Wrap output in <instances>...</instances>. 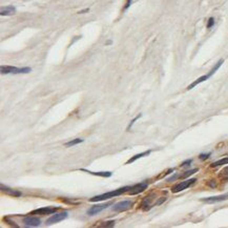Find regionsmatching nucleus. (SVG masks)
Masks as SVG:
<instances>
[{"instance_id": "nucleus-1", "label": "nucleus", "mask_w": 228, "mask_h": 228, "mask_svg": "<svg viewBox=\"0 0 228 228\" xmlns=\"http://www.w3.org/2000/svg\"><path fill=\"white\" fill-rule=\"evenodd\" d=\"M129 189H130V186H125V187H121V188L115 189L113 191L105 192V193H102V195H96L94 198H91V199H89V202H100V201L111 199V198L118 197V195H123L124 192L128 191Z\"/></svg>"}, {"instance_id": "nucleus-2", "label": "nucleus", "mask_w": 228, "mask_h": 228, "mask_svg": "<svg viewBox=\"0 0 228 228\" xmlns=\"http://www.w3.org/2000/svg\"><path fill=\"white\" fill-rule=\"evenodd\" d=\"M223 63H224V59H220V60H219V61L217 62V64H215V66H213V67H212V69H210V72H209L208 74H207V75L201 76L200 78H198L197 80H195V81L192 82L191 84L187 86V89H188V91H189V89H192V88L195 87V86H197L198 84H200V83H202V82L206 81L207 79H209L212 75H213V74H215V72H217V71H218L219 69H220V66H221V65L223 64Z\"/></svg>"}, {"instance_id": "nucleus-3", "label": "nucleus", "mask_w": 228, "mask_h": 228, "mask_svg": "<svg viewBox=\"0 0 228 228\" xmlns=\"http://www.w3.org/2000/svg\"><path fill=\"white\" fill-rule=\"evenodd\" d=\"M31 67H16V66H10V65H2L0 67L1 74H29L31 73Z\"/></svg>"}, {"instance_id": "nucleus-4", "label": "nucleus", "mask_w": 228, "mask_h": 228, "mask_svg": "<svg viewBox=\"0 0 228 228\" xmlns=\"http://www.w3.org/2000/svg\"><path fill=\"white\" fill-rule=\"evenodd\" d=\"M195 182H197V179H188V180H186V181H183V182L177 184L176 186H173V189H171V191H173V193L183 191L184 189H187L188 187H190L191 185H193Z\"/></svg>"}, {"instance_id": "nucleus-5", "label": "nucleus", "mask_w": 228, "mask_h": 228, "mask_svg": "<svg viewBox=\"0 0 228 228\" xmlns=\"http://www.w3.org/2000/svg\"><path fill=\"white\" fill-rule=\"evenodd\" d=\"M67 217H69L67 211L53 213L52 217L46 220V225H52V224H55V223H58V222H61V221H63V220H65V219H67Z\"/></svg>"}, {"instance_id": "nucleus-6", "label": "nucleus", "mask_w": 228, "mask_h": 228, "mask_svg": "<svg viewBox=\"0 0 228 228\" xmlns=\"http://www.w3.org/2000/svg\"><path fill=\"white\" fill-rule=\"evenodd\" d=\"M148 186V183L147 182H142V183H138L136 185L130 186V189L128 190V193L131 195H139L141 192H143L145 189L147 188Z\"/></svg>"}, {"instance_id": "nucleus-7", "label": "nucleus", "mask_w": 228, "mask_h": 228, "mask_svg": "<svg viewBox=\"0 0 228 228\" xmlns=\"http://www.w3.org/2000/svg\"><path fill=\"white\" fill-rule=\"evenodd\" d=\"M133 205V202L131 201H122V202H119L117 204H115L113 206V210L117 212H121V211H125L127 209H129Z\"/></svg>"}, {"instance_id": "nucleus-8", "label": "nucleus", "mask_w": 228, "mask_h": 228, "mask_svg": "<svg viewBox=\"0 0 228 228\" xmlns=\"http://www.w3.org/2000/svg\"><path fill=\"white\" fill-rule=\"evenodd\" d=\"M225 200H228V192H227V193H224V195H215V197L205 198V199H202L201 201H202V202H205V203H209V204H212V203L222 202V201H225Z\"/></svg>"}, {"instance_id": "nucleus-9", "label": "nucleus", "mask_w": 228, "mask_h": 228, "mask_svg": "<svg viewBox=\"0 0 228 228\" xmlns=\"http://www.w3.org/2000/svg\"><path fill=\"white\" fill-rule=\"evenodd\" d=\"M57 207H42V208H38L36 210H33L31 212V215H52V213H55L57 211Z\"/></svg>"}, {"instance_id": "nucleus-10", "label": "nucleus", "mask_w": 228, "mask_h": 228, "mask_svg": "<svg viewBox=\"0 0 228 228\" xmlns=\"http://www.w3.org/2000/svg\"><path fill=\"white\" fill-rule=\"evenodd\" d=\"M23 223L27 227H38L41 224V220L36 217H26L23 219Z\"/></svg>"}, {"instance_id": "nucleus-11", "label": "nucleus", "mask_w": 228, "mask_h": 228, "mask_svg": "<svg viewBox=\"0 0 228 228\" xmlns=\"http://www.w3.org/2000/svg\"><path fill=\"white\" fill-rule=\"evenodd\" d=\"M111 204V203H107V204H103V205H95V206H91V208L87 210V215H95L99 213V212H101L102 210H104V209L108 208Z\"/></svg>"}, {"instance_id": "nucleus-12", "label": "nucleus", "mask_w": 228, "mask_h": 228, "mask_svg": "<svg viewBox=\"0 0 228 228\" xmlns=\"http://www.w3.org/2000/svg\"><path fill=\"white\" fill-rule=\"evenodd\" d=\"M81 171H84V173H91L93 176H97V177H103V178H109V177L113 175L111 171H91L88 169H85V168H81Z\"/></svg>"}, {"instance_id": "nucleus-13", "label": "nucleus", "mask_w": 228, "mask_h": 228, "mask_svg": "<svg viewBox=\"0 0 228 228\" xmlns=\"http://www.w3.org/2000/svg\"><path fill=\"white\" fill-rule=\"evenodd\" d=\"M16 13V7L13 5H7V7H2L0 11L1 16H11Z\"/></svg>"}, {"instance_id": "nucleus-14", "label": "nucleus", "mask_w": 228, "mask_h": 228, "mask_svg": "<svg viewBox=\"0 0 228 228\" xmlns=\"http://www.w3.org/2000/svg\"><path fill=\"white\" fill-rule=\"evenodd\" d=\"M150 153H151V150H147V151H144V153H138V155H135L133 158H130L128 161H127L125 164H131V163H134L136 160L140 159V158H142V157L144 156H148V155H150Z\"/></svg>"}, {"instance_id": "nucleus-15", "label": "nucleus", "mask_w": 228, "mask_h": 228, "mask_svg": "<svg viewBox=\"0 0 228 228\" xmlns=\"http://www.w3.org/2000/svg\"><path fill=\"white\" fill-rule=\"evenodd\" d=\"M225 164H228V158H223V159H220L218 161H215L211 164V167H218L222 166V165H225Z\"/></svg>"}, {"instance_id": "nucleus-16", "label": "nucleus", "mask_w": 228, "mask_h": 228, "mask_svg": "<svg viewBox=\"0 0 228 228\" xmlns=\"http://www.w3.org/2000/svg\"><path fill=\"white\" fill-rule=\"evenodd\" d=\"M1 190H3V191H7L9 195H16V197H20L21 195V192L20 191H15V190H12L10 188H7L4 185H1Z\"/></svg>"}, {"instance_id": "nucleus-17", "label": "nucleus", "mask_w": 228, "mask_h": 228, "mask_svg": "<svg viewBox=\"0 0 228 228\" xmlns=\"http://www.w3.org/2000/svg\"><path fill=\"white\" fill-rule=\"evenodd\" d=\"M82 142H83L82 139H74V140L69 141V142H66V143H65V146L72 147V146H74V145H77V144L82 143Z\"/></svg>"}, {"instance_id": "nucleus-18", "label": "nucleus", "mask_w": 228, "mask_h": 228, "mask_svg": "<svg viewBox=\"0 0 228 228\" xmlns=\"http://www.w3.org/2000/svg\"><path fill=\"white\" fill-rule=\"evenodd\" d=\"M198 168H195V169H190V170H187V171H185V173H183L182 176H181V178H183V179H185V178H188L189 176H191V175H193L195 173H197L198 171Z\"/></svg>"}, {"instance_id": "nucleus-19", "label": "nucleus", "mask_w": 228, "mask_h": 228, "mask_svg": "<svg viewBox=\"0 0 228 228\" xmlns=\"http://www.w3.org/2000/svg\"><path fill=\"white\" fill-rule=\"evenodd\" d=\"M220 177H222V178H225V179H228V166L225 167L223 170H221Z\"/></svg>"}, {"instance_id": "nucleus-20", "label": "nucleus", "mask_w": 228, "mask_h": 228, "mask_svg": "<svg viewBox=\"0 0 228 228\" xmlns=\"http://www.w3.org/2000/svg\"><path fill=\"white\" fill-rule=\"evenodd\" d=\"M141 116H142V115L140 114V115H139V116H138V117L134 118V119H133V120L130 121V124H129V125H128V126H127V130H128V129H130V128H131V126H133V125H134V123H135V122H136V121L138 120V119H139V118L141 117Z\"/></svg>"}, {"instance_id": "nucleus-21", "label": "nucleus", "mask_w": 228, "mask_h": 228, "mask_svg": "<svg viewBox=\"0 0 228 228\" xmlns=\"http://www.w3.org/2000/svg\"><path fill=\"white\" fill-rule=\"evenodd\" d=\"M210 155H211V153H201L199 156V158L201 160H206V159H208L209 157H210Z\"/></svg>"}, {"instance_id": "nucleus-22", "label": "nucleus", "mask_w": 228, "mask_h": 228, "mask_svg": "<svg viewBox=\"0 0 228 228\" xmlns=\"http://www.w3.org/2000/svg\"><path fill=\"white\" fill-rule=\"evenodd\" d=\"M213 24H215V19L213 18H209L208 19V23H207V29H210L211 26H213Z\"/></svg>"}, {"instance_id": "nucleus-23", "label": "nucleus", "mask_w": 228, "mask_h": 228, "mask_svg": "<svg viewBox=\"0 0 228 228\" xmlns=\"http://www.w3.org/2000/svg\"><path fill=\"white\" fill-rule=\"evenodd\" d=\"M192 162V160L191 159H189V160H187V161H185V162H183L182 164H181V166L182 167H185V166H189L190 165V163Z\"/></svg>"}, {"instance_id": "nucleus-24", "label": "nucleus", "mask_w": 228, "mask_h": 228, "mask_svg": "<svg viewBox=\"0 0 228 228\" xmlns=\"http://www.w3.org/2000/svg\"><path fill=\"white\" fill-rule=\"evenodd\" d=\"M165 201H166V198H161V199H159L158 200V201H157L156 203H155V205H160V204H162V203H164L165 202Z\"/></svg>"}, {"instance_id": "nucleus-25", "label": "nucleus", "mask_w": 228, "mask_h": 228, "mask_svg": "<svg viewBox=\"0 0 228 228\" xmlns=\"http://www.w3.org/2000/svg\"><path fill=\"white\" fill-rule=\"evenodd\" d=\"M178 175H175V176H173V177H170V178H168V179H167V181H168V182H170V181H173V180H175V179H177V178H178Z\"/></svg>"}, {"instance_id": "nucleus-26", "label": "nucleus", "mask_w": 228, "mask_h": 228, "mask_svg": "<svg viewBox=\"0 0 228 228\" xmlns=\"http://www.w3.org/2000/svg\"><path fill=\"white\" fill-rule=\"evenodd\" d=\"M85 12H88V9H86V10H83V11H81V12H79V14L85 13Z\"/></svg>"}, {"instance_id": "nucleus-27", "label": "nucleus", "mask_w": 228, "mask_h": 228, "mask_svg": "<svg viewBox=\"0 0 228 228\" xmlns=\"http://www.w3.org/2000/svg\"><path fill=\"white\" fill-rule=\"evenodd\" d=\"M209 186H211V187H215V183L213 182V183H209Z\"/></svg>"}]
</instances>
